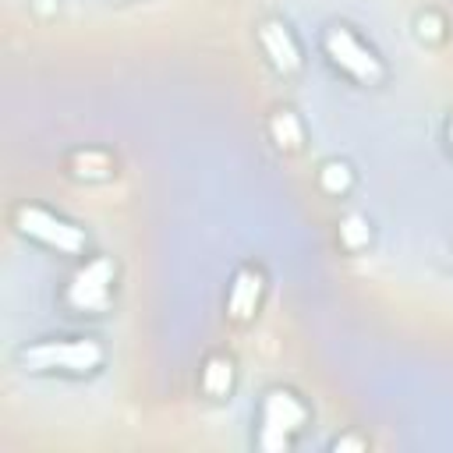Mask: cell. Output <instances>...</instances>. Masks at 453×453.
<instances>
[{
    "mask_svg": "<svg viewBox=\"0 0 453 453\" xmlns=\"http://www.w3.org/2000/svg\"><path fill=\"white\" fill-rule=\"evenodd\" d=\"M14 226H18V234H25L28 241H35V244H42V248H50V251H60V255H81L85 244H88L85 234H81L71 219L50 212V209H42V205H28V202L14 209Z\"/></svg>",
    "mask_w": 453,
    "mask_h": 453,
    "instance_id": "obj_3",
    "label": "cell"
},
{
    "mask_svg": "<svg viewBox=\"0 0 453 453\" xmlns=\"http://www.w3.org/2000/svg\"><path fill=\"white\" fill-rule=\"evenodd\" d=\"M230 386H234V365H230V357H209L205 361V372H202V389L219 400V396L230 393Z\"/></svg>",
    "mask_w": 453,
    "mask_h": 453,
    "instance_id": "obj_8",
    "label": "cell"
},
{
    "mask_svg": "<svg viewBox=\"0 0 453 453\" xmlns=\"http://www.w3.org/2000/svg\"><path fill=\"white\" fill-rule=\"evenodd\" d=\"M308 421V407L297 393L290 389H269L262 396V407H258V446L262 449H283L290 446V439L304 428Z\"/></svg>",
    "mask_w": 453,
    "mask_h": 453,
    "instance_id": "obj_4",
    "label": "cell"
},
{
    "mask_svg": "<svg viewBox=\"0 0 453 453\" xmlns=\"http://www.w3.org/2000/svg\"><path fill=\"white\" fill-rule=\"evenodd\" d=\"M322 184H326V191H333V195L347 191V184H350L347 163H326V166H322Z\"/></svg>",
    "mask_w": 453,
    "mask_h": 453,
    "instance_id": "obj_10",
    "label": "cell"
},
{
    "mask_svg": "<svg viewBox=\"0 0 453 453\" xmlns=\"http://www.w3.org/2000/svg\"><path fill=\"white\" fill-rule=\"evenodd\" d=\"M269 131H273V142L280 145V149H301V142H304V131H301V120L290 113V110H276L273 113V120H269Z\"/></svg>",
    "mask_w": 453,
    "mask_h": 453,
    "instance_id": "obj_9",
    "label": "cell"
},
{
    "mask_svg": "<svg viewBox=\"0 0 453 453\" xmlns=\"http://www.w3.org/2000/svg\"><path fill=\"white\" fill-rule=\"evenodd\" d=\"M446 138H449V149H453V117H449V124H446Z\"/></svg>",
    "mask_w": 453,
    "mask_h": 453,
    "instance_id": "obj_11",
    "label": "cell"
},
{
    "mask_svg": "<svg viewBox=\"0 0 453 453\" xmlns=\"http://www.w3.org/2000/svg\"><path fill=\"white\" fill-rule=\"evenodd\" d=\"M18 361L32 375L64 372V375H92L103 368V347L88 336H64V340H39L21 347Z\"/></svg>",
    "mask_w": 453,
    "mask_h": 453,
    "instance_id": "obj_1",
    "label": "cell"
},
{
    "mask_svg": "<svg viewBox=\"0 0 453 453\" xmlns=\"http://www.w3.org/2000/svg\"><path fill=\"white\" fill-rule=\"evenodd\" d=\"M113 276H117V265L106 258V255H96L88 258L67 283V308L81 311V315H99L110 308V297H113Z\"/></svg>",
    "mask_w": 453,
    "mask_h": 453,
    "instance_id": "obj_5",
    "label": "cell"
},
{
    "mask_svg": "<svg viewBox=\"0 0 453 453\" xmlns=\"http://www.w3.org/2000/svg\"><path fill=\"white\" fill-rule=\"evenodd\" d=\"M322 50L336 71L354 78L357 85H379L386 78V67L372 46H365L347 25H329L322 32Z\"/></svg>",
    "mask_w": 453,
    "mask_h": 453,
    "instance_id": "obj_2",
    "label": "cell"
},
{
    "mask_svg": "<svg viewBox=\"0 0 453 453\" xmlns=\"http://www.w3.org/2000/svg\"><path fill=\"white\" fill-rule=\"evenodd\" d=\"M258 297H262V273L258 269H241L230 283V294H226V311L230 319H251V311L258 308Z\"/></svg>",
    "mask_w": 453,
    "mask_h": 453,
    "instance_id": "obj_7",
    "label": "cell"
},
{
    "mask_svg": "<svg viewBox=\"0 0 453 453\" xmlns=\"http://www.w3.org/2000/svg\"><path fill=\"white\" fill-rule=\"evenodd\" d=\"M255 32H258V46H262V53L269 57V64H273L280 74H294V71H301V46H297L294 32H290L283 21L269 18V21H262Z\"/></svg>",
    "mask_w": 453,
    "mask_h": 453,
    "instance_id": "obj_6",
    "label": "cell"
}]
</instances>
